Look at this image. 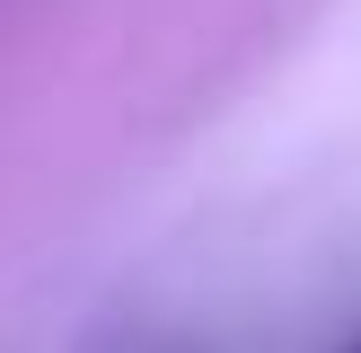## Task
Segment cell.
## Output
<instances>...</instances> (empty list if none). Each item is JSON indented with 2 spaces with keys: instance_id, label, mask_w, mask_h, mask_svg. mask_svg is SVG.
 Instances as JSON below:
<instances>
[{
  "instance_id": "6da1fadb",
  "label": "cell",
  "mask_w": 361,
  "mask_h": 353,
  "mask_svg": "<svg viewBox=\"0 0 361 353\" xmlns=\"http://www.w3.org/2000/svg\"><path fill=\"white\" fill-rule=\"evenodd\" d=\"M353 353H361V345H353Z\"/></svg>"
}]
</instances>
